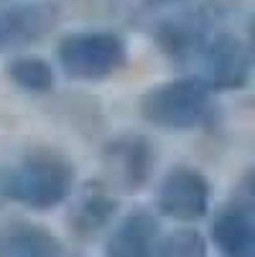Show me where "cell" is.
<instances>
[{
    "mask_svg": "<svg viewBox=\"0 0 255 257\" xmlns=\"http://www.w3.org/2000/svg\"><path fill=\"white\" fill-rule=\"evenodd\" d=\"M156 41L168 59L179 64L189 61L202 51L207 41V21L202 13H184V16L168 18L158 26Z\"/></svg>",
    "mask_w": 255,
    "mask_h": 257,
    "instance_id": "8fae6325",
    "label": "cell"
},
{
    "mask_svg": "<svg viewBox=\"0 0 255 257\" xmlns=\"http://www.w3.org/2000/svg\"><path fill=\"white\" fill-rule=\"evenodd\" d=\"M212 186L202 171L197 168H174L163 176L158 186V209L161 214L179 219V222H194L209 211Z\"/></svg>",
    "mask_w": 255,
    "mask_h": 257,
    "instance_id": "8992f818",
    "label": "cell"
},
{
    "mask_svg": "<svg viewBox=\"0 0 255 257\" xmlns=\"http://www.w3.org/2000/svg\"><path fill=\"white\" fill-rule=\"evenodd\" d=\"M199 56L202 82L212 92H235L250 82L252 54L250 46L232 33H220L212 41H204Z\"/></svg>",
    "mask_w": 255,
    "mask_h": 257,
    "instance_id": "5b68a950",
    "label": "cell"
},
{
    "mask_svg": "<svg viewBox=\"0 0 255 257\" xmlns=\"http://www.w3.org/2000/svg\"><path fill=\"white\" fill-rule=\"evenodd\" d=\"M74 189V163L56 151H31L0 171V196L31 211L64 204Z\"/></svg>",
    "mask_w": 255,
    "mask_h": 257,
    "instance_id": "6da1fadb",
    "label": "cell"
},
{
    "mask_svg": "<svg viewBox=\"0 0 255 257\" xmlns=\"http://www.w3.org/2000/svg\"><path fill=\"white\" fill-rule=\"evenodd\" d=\"M156 171V148L153 143L138 135L123 133L113 138L102 151V173L105 186L123 194H135L151 181Z\"/></svg>",
    "mask_w": 255,
    "mask_h": 257,
    "instance_id": "277c9868",
    "label": "cell"
},
{
    "mask_svg": "<svg viewBox=\"0 0 255 257\" xmlns=\"http://www.w3.org/2000/svg\"><path fill=\"white\" fill-rule=\"evenodd\" d=\"M0 257H66V252L46 227L13 222L0 227Z\"/></svg>",
    "mask_w": 255,
    "mask_h": 257,
    "instance_id": "7c38bea8",
    "label": "cell"
},
{
    "mask_svg": "<svg viewBox=\"0 0 255 257\" xmlns=\"http://www.w3.org/2000/svg\"><path fill=\"white\" fill-rule=\"evenodd\" d=\"M151 6H171V3H179V0H148Z\"/></svg>",
    "mask_w": 255,
    "mask_h": 257,
    "instance_id": "9a60e30c",
    "label": "cell"
},
{
    "mask_svg": "<svg viewBox=\"0 0 255 257\" xmlns=\"http://www.w3.org/2000/svg\"><path fill=\"white\" fill-rule=\"evenodd\" d=\"M128 61V46L113 31H77L59 44V64L69 79L102 82Z\"/></svg>",
    "mask_w": 255,
    "mask_h": 257,
    "instance_id": "3957f363",
    "label": "cell"
},
{
    "mask_svg": "<svg viewBox=\"0 0 255 257\" xmlns=\"http://www.w3.org/2000/svg\"><path fill=\"white\" fill-rule=\"evenodd\" d=\"M212 242L225 257H252L255 252V219L245 201L225 206L212 222Z\"/></svg>",
    "mask_w": 255,
    "mask_h": 257,
    "instance_id": "30bf717a",
    "label": "cell"
},
{
    "mask_svg": "<svg viewBox=\"0 0 255 257\" xmlns=\"http://www.w3.org/2000/svg\"><path fill=\"white\" fill-rule=\"evenodd\" d=\"M8 77L16 87L31 94H46L56 84L54 66L41 56H18L8 64Z\"/></svg>",
    "mask_w": 255,
    "mask_h": 257,
    "instance_id": "4fadbf2b",
    "label": "cell"
},
{
    "mask_svg": "<svg viewBox=\"0 0 255 257\" xmlns=\"http://www.w3.org/2000/svg\"><path fill=\"white\" fill-rule=\"evenodd\" d=\"M115 216H118V199L113 196V189H107L105 183H87L71 199L66 227L71 237H77L82 242H92L107 232Z\"/></svg>",
    "mask_w": 255,
    "mask_h": 257,
    "instance_id": "52a82bcc",
    "label": "cell"
},
{
    "mask_svg": "<svg viewBox=\"0 0 255 257\" xmlns=\"http://www.w3.org/2000/svg\"><path fill=\"white\" fill-rule=\"evenodd\" d=\"M59 23V8L46 3L13 6L0 11V54L26 49Z\"/></svg>",
    "mask_w": 255,
    "mask_h": 257,
    "instance_id": "ba28073f",
    "label": "cell"
},
{
    "mask_svg": "<svg viewBox=\"0 0 255 257\" xmlns=\"http://www.w3.org/2000/svg\"><path fill=\"white\" fill-rule=\"evenodd\" d=\"M161 239L158 219L135 211L113 227L105 242V257H153L156 244Z\"/></svg>",
    "mask_w": 255,
    "mask_h": 257,
    "instance_id": "9c48e42d",
    "label": "cell"
},
{
    "mask_svg": "<svg viewBox=\"0 0 255 257\" xmlns=\"http://www.w3.org/2000/svg\"><path fill=\"white\" fill-rule=\"evenodd\" d=\"M153 257H209V247L197 229H176L158 239Z\"/></svg>",
    "mask_w": 255,
    "mask_h": 257,
    "instance_id": "5bb4252c",
    "label": "cell"
},
{
    "mask_svg": "<svg viewBox=\"0 0 255 257\" xmlns=\"http://www.w3.org/2000/svg\"><path fill=\"white\" fill-rule=\"evenodd\" d=\"M212 89L199 77L171 79L140 97L143 120L158 130H194L209 117Z\"/></svg>",
    "mask_w": 255,
    "mask_h": 257,
    "instance_id": "7a4b0ae2",
    "label": "cell"
}]
</instances>
